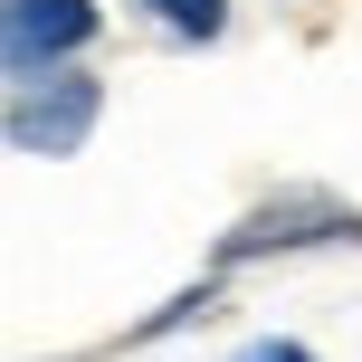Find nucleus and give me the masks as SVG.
<instances>
[{
  "mask_svg": "<svg viewBox=\"0 0 362 362\" xmlns=\"http://www.w3.org/2000/svg\"><path fill=\"white\" fill-rule=\"evenodd\" d=\"M248 362H315L305 344H267V353H248Z\"/></svg>",
  "mask_w": 362,
  "mask_h": 362,
  "instance_id": "20e7f679",
  "label": "nucleus"
},
{
  "mask_svg": "<svg viewBox=\"0 0 362 362\" xmlns=\"http://www.w3.org/2000/svg\"><path fill=\"white\" fill-rule=\"evenodd\" d=\"M134 10H153L172 38H219V19H229V0H134Z\"/></svg>",
  "mask_w": 362,
  "mask_h": 362,
  "instance_id": "7ed1b4c3",
  "label": "nucleus"
},
{
  "mask_svg": "<svg viewBox=\"0 0 362 362\" xmlns=\"http://www.w3.org/2000/svg\"><path fill=\"white\" fill-rule=\"evenodd\" d=\"M0 38H10V76L38 86V76H57L95 38V0H10V29Z\"/></svg>",
  "mask_w": 362,
  "mask_h": 362,
  "instance_id": "f03ea898",
  "label": "nucleus"
},
{
  "mask_svg": "<svg viewBox=\"0 0 362 362\" xmlns=\"http://www.w3.org/2000/svg\"><path fill=\"white\" fill-rule=\"evenodd\" d=\"M95 105H105V86L76 76V67H57V76H38V86H19L10 144H19V153H76V144H86V124H95Z\"/></svg>",
  "mask_w": 362,
  "mask_h": 362,
  "instance_id": "f257e3e1",
  "label": "nucleus"
}]
</instances>
